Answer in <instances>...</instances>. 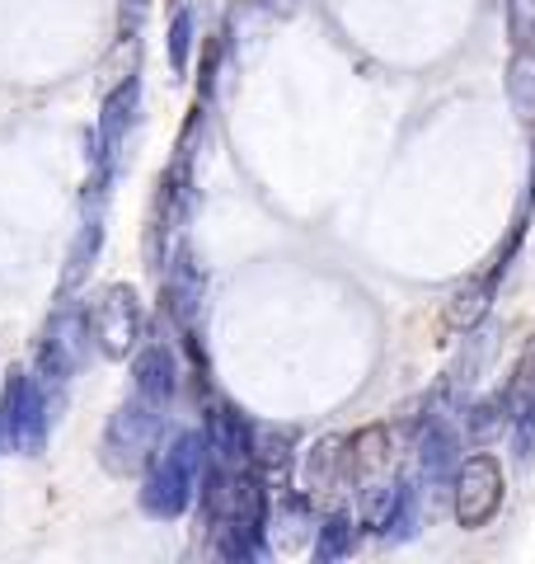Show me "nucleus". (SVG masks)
Returning <instances> with one entry per match:
<instances>
[{"label": "nucleus", "instance_id": "1", "mask_svg": "<svg viewBox=\"0 0 535 564\" xmlns=\"http://www.w3.org/2000/svg\"><path fill=\"white\" fill-rule=\"evenodd\" d=\"M207 433H174L165 447L151 456V475L141 489V508L151 518H184V508L193 503L203 475H207Z\"/></svg>", "mask_w": 535, "mask_h": 564}, {"label": "nucleus", "instance_id": "2", "mask_svg": "<svg viewBox=\"0 0 535 564\" xmlns=\"http://www.w3.org/2000/svg\"><path fill=\"white\" fill-rule=\"evenodd\" d=\"M160 410H165V404H155L146 395H132L128 404L113 410L109 429H103V466L113 475H137L155 456Z\"/></svg>", "mask_w": 535, "mask_h": 564}, {"label": "nucleus", "instance_id": "3", "mask_svg": "<svg viewBox=\"0 0 535 564\" xmlns=\"http://www.w3.org/2000/svg\"><path fill=\"white\" fill-rule=\"evenodd\" d=\"M89 344H95V334H89V315L80 306L52 311V321L43 325L39 352H33V377L43 381V391L47 386H66L80 372L89 358Z\"/></svg>", "mask_w": 535, "mask_h": 564}, {"label": "nucleus", "instance_id": "4", "mask_svg": "<svg viewBox=\"0 0 535 564\" xmlns=\"http://www.w3.org/2000/svg\"><path fill=\"white\" fill-rule=\"evenodd\" d=\"M0 437L20 456H39L47 443V391L24 367H10L6 395H0Z\"/></svg>", "mask_w": 535, "mask_h": 564}, {"label": "nucleus", "instance_id": "5", "mask_svg": "<svg viewBox=\"0 0 535 564\" xmlns=\"http://www.w3.org/2000/svg\"><path fill=\"white\" fill-rule=\"evenodd\" d=\"M89 315V334H95V344L103 358H132L141 348V334H146V315H141V302L128 282H113V288H103L95 296V306L85 311Z\"/></svg>", "mask_w": 535, "mask_h": 564}, {"label": "nucleus", "instance_id": "6", "mask_svg": "<svg viewBox=\"0 0 535 564\" xmlns=\"http://www.w3.org/2000/svg\"><path fill=\"white\" fill-rule=\"evenodd\" d=\"M137 109H141V85L128 76L109 99H103V109H99V132H95V188L103 184V174L118 165L122 141H128V132L137 128Z\"/></svg>", "mask_w": 535, "mask_h": 564}, {"label": "nucleus", "instance_id": "7", "mask_svg": "<svg viewBox=\"0 0 535 564\" xmlns=\"http://www.w3.org/2000/svg\"><path fill=\"white\" fill-rule=\"evenodd\" d=\"M503 508V470L493 456H470L456 470V518L460 527H484Z\"/></svg>", "mask_w": 535, "mask_h": 564}, {"label": "nucleus", "instance_id": "8", "mask_svg": "<svg viewBox=\"0 0 535 564\" xmlns=\"http://www.w3.org/2000/svg\"><path fill=\"white\" fill-rule=\"evenodd\" d=\"M165 315L193 339V329H198V315H203V269L188 254H178L170 278H165Z\"/></svg>", "mask_w": 535, "mask_h": 564}, {"label": "nucleus", "instance_id": "9", "mask_svg": "<svg viewBox=\"0 0 535 564\" xmlns=\"http://www.w3.org/2000/svg\"><path fill=\"white\" fill-rule=\"evenodd\" d=\"M132 377H137V395H146L155 404H170L178 391V362H174V348L170 344H141L137 358H132Z\"/></svg>", "mask_w": 535, "mask_h": 564}, {"label": "nucleus", "instance_id": "10", "mask_svg": "<svg viewBox=\"0 0 535 564\" xmlns=\"http://www.w3.org/2000/svg\"><path fill=\"white\" fill-rule=\"evenodd\" d=\"M207 447L221 466L236 470L240 462H249V423L230 410V404H217L207 419Z\"/></svg>", "mask_w": 535, "mask_h": 564}, {"label": "nucleus", "instance_id": "11", "mask_svg": "<svg viewBox=\"0 0 535 564\" xmlns=\"http://www.w3.org/2000/svg\"><path fill=\"white\" fill-rule=\"evenodd\" d=\"M296 429L292 423H249V462L263 470H282L292 462Z\"/></svg>", "mask_w": 535, "mask_h": 564}, {"label": "nucleus", "instance_id": "12", "mask_svg": "<svg viewBox=\"0 0 535 564\" xmlns=\"http://www.w3.org/2000/svg\"><path fill=\"white\" fill-rule=\"evenodd\" d=\"M493 339H498L493 329H479V325L466 329V348H460V358L451 367V395H466L479 381V372H484L489 358H493Z\"/></svg>", "mask_w": 535, "mask_h": 564}, {"label": "nucleus", "instance_id": "13", "mask_svg": "<svg viewBox=\"0 0 535 564\" xmlns=\"http://www.w3.org/2000/svg\"><path fill=\"white\" fill-rule=\"evenodd\" d=\"M493 273L489 278H474L466 288H456V296L446 302V325L451 329H474L479 321L489 315V302H493Z\"/></svg>", "mask_w": 535, "mask_h": 564}, {"label": "nucleus", "instance_id": "14", "mask_svg": "<svg viewBox=\"0 0 535 564\" xmlns=\"http://www.w3.org/2000/svg\"><path fill=\"white\" fill-rule=\"evenodd\" d=\"M99 245H103V226H99V217H89L76 231V240H70V254L62 269V292H76L89 278V269H95V259H99Z\"/></svg>", "mask_w": 535, "mask_h": 564}, {"label": "nucleus", "instance_id": "15", "mask_svg": "<svg viewBox=\"0 0 535 564\" xmlns=\"http://www.w3.org/2000/svg\"><path fill=\"white\" fill-rule=\"evenodd\" d=\"M507 99L516 118L535 128V47H516L507 62Z\"/></svg>", "mask_w": 535, "mask_h": 564}, {"label": "nucleus", "instance_id": "16", "mask_svg": "<svg viewBox=\"0 0 535 564\" xmlns=\"http://www.w3.org/2000/svg\"><path fill=\"white\" fill-rule=\"evenodd\" d=\"M418 466H423V475H427V485L446 480V470L456 466V433L446 429V423H433V429L423 433V443H418Z\"/></svg>", "mask_w": 535, "mask_h": 564}, {"label": "nucleus", "instance_id": "17", "mask_svg": "<svg viewBox=\"0 0 535 564\" xmlns=\"http://www.w3.org/2000/svg\"><path fill=\"white\" fill-rule=\"evenodd\" d=\"M400 485L395 480H385V475H367V485H362V522L367 527H376V532H385L390 518H395V503H400Z\"/></svg>", "mask_w": 535, "mask_h": 564}, {"label": "nucleus", "instance_id": "18", "mask_svg": "<svg viewBox=\"0 0 535 564\" xmlns=\"http://www.w3.org/2000/svg\"><path fill=\"white\" fill-rule=\"evenodd\" d=\"M343 437H319L315 452L306 456V489L310 494H325L334 485V475H338V462H343Z\"/></svg>", "mask_w": 535, "mask_h": 564}, {"label": "nucleus", "instance_id": "19", "mask_svg": "<svg viewBox=\"0 0 535 564\" xmlns=\"http://www.w3.org/2000/svg\"><path fill=\"white\" fill-rule=\"evenodd\" d=\"M385 462H390V437H385V429H362V433L352 437L348 466L362 475V480H367V475H376Z\"/></svg>", "mask_w": 535, "mask_h": 564}, {"label": "nucleus", "instance_id": "20", "mask_svg": "<svg viewBox=\"0 0 535 564\" xmlns=\"http://www.w3.org/2000/svg\"><path fill=\"white\" fill-rule=\"evenodd\" d=\"M357 545V527L343 518V513H334L325 527H319V541H315V555L319 560H338V555H348Z\"/></svg>", "mask_w": 535, "mask_h": 564}, {"label": "nucleus", "instance_id": "21", "mask_svg": "<svg viewBox=\"0 0 535 564\" xmlns=\"http://www.w3.org/2000/svg\"><path fill=\"white\" fill-rule=\"evenodd\" d=\"M188 52H193V14L178 10L174 24H170V66H174V76H184L188 70Z\"/></svg>", "mask_w": 535, "mask_h": 564}, {"label": "nucleus", "instance_id": "22", "mask_svg": "<svg viewBox=\"0 0 535 564\" xmlns=\"http://www.w3.org/2000/svg\"><path fill=\"white\" fill-rule=\"evenodd\" d=\"M507 33H512V47L535 43V0H507Z\"/></svg>", "mask_w": 535, "mask_h": 564}, {"label": "nucleus", "instance_id": "23", "mask_svg": "<svg viewBox=\"0 0 535 564\" xmlns=\"http://www.w3.org/2000/svg\"><path fill=\"white\" fill-rule=\"evenodd\" d=\"M507 410H512L507 395H493V400H484V404H479V410L470 414V433H474V437H489V433H498V429H503V419H512Z\"/></svg>", "mask_w": 535, "mask_h": 564}, {"label": "nucleus", "instance_id": "24", "mask_svg": "<svg viewBox=\"0 0 535 564\" xmlns=\"http://www.w3.org/2000/svg\"><path fill=\"white\" fill-rule=\"evenodd\" d=\"M277 527H287V532H282L277 536V545H282V551H296V545L301 541H306V532H301V527H306V503H282L277 508Z\"/></svg>", "mask_w": 535, "mask_h": 564}, {"label": "nucleus", "instance_id": "25", "mask_svg": "<svg viewBox=\"0 0 535 564\" xmlns=\"http://www.w3.org/2000/svg\"><path fill=\"white\" fill-rule=\"evenodd\" d=\"M141 14H146V0H122V33H137Z\"/></svg>", "mask_w": 535, "mask_h": 564}, {"label": "nucleus", "instance_id": "26", "mask_svg": "<svg viewBox=\"0 0 535 564\" xmlns=\"http://www.w3.org/2000/svg\"><path fill=\"white\" fill-rule=\"evenodd\" d=\"M263 6L273 10L277 20H287V14H296V10H301V0H263Z\"/></svg>", "mask_w": 535, "mask_h": 564}]
</instances>
